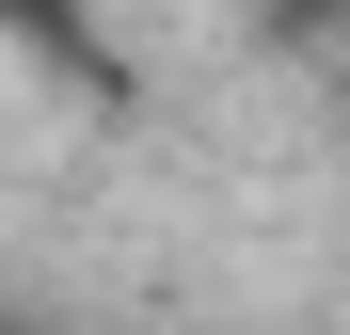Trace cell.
<instances>
[{
	"instance_id": "6da1fadb",
	"label": "cell",
	"mask_w": 350,
	"mask_h": 335,
	"mask_svg": "<svg viewBox=\"0 0 350 335\" xmlns=\"http://www.w3.org/2000/svg\"><path fill=\"white\" fill-rule=\"evenodd\" d=\"M0 32H16V48H48V64H80V80H96V16H80V0H0Z\"/></svg>"
},
{
	"instance_id": "7a4b0ae2",
	"label": "cell",
	"mask_w": 350,
	"mask_h": 335,
	"mask_svg": "<svg viewBox=\"0 0 350 335\" xmlns=\"http://www.w3.org/2000/svg\"><path fill=\"white\" fill-rule=\"evenodd\" d=\"M286 16H334V32H350V0H286Z\"/></svg>"
}]
</instances>
